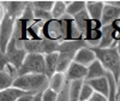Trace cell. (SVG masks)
<instances>
[{"label":"cell","mask_w":120,"mask_h":101,"mask_svg":"<svg viewBox=\"0 0 120 101\" xmlns=\"http://www.w3.org/2000/svg\"><path fill=\"white\" fill-rule=\"evenodd\" d=\"M54 4H55V0H35V1H33V5L35 8L45 10V11H48V12H52Z\"/></svg>","instance_id":"obj_24"},{"label":"cell","mask_w":120,"mask_h":101,"mask_svg":"<svg viewBox=\"0 0 120 101\" xmlns=\"http://www.w3.org/2000/svg\"><path fill=\"white\" fill-rule=\"evenodd\" d=\"M116 100L120 101V79L118 81V83H116Z\"/></svg>","instance_id":"obj_32"},{"label":"cell","mask_w":120,"mask_h":101,"mask_svg":"<svg viewBox=\"0 0 120 101\" xmlns=\"http://www.w3.org/2000/svg\"><path fill=\"white\" fill-rule=\"evenodd\" d=\"M95 60H97L96 54L91 47H84L82 49H79L75 57V63H78L85 67H89Z\"/></svg>","instance_id":"obj_10"},{"label":"cell","mask_w":120,"mask_h":101,"mask_svg":"<svg viewBox=\"0 0 120 101\" xmlns=\"http://www.w3.org/2000/svg\"><path fill=\"white\" fill-rule=\"evenodd\" d=\"M5 57V59L7 60V63L8 64H11L13 65L18 71H19V69L22 67L23 63H24V60L28 55V53L25 52L24 49H21V48H18L17 45H16V40L12 37V40L10 41L8 46H7V49H6V53L5 54H1Z\"/></svg>","instance_id":"obj_7"},{"label":"cell","mask_w":120,"mask_h":101,"mask_svg":"<svg viewBox=\"0 0 120 101\" xmlns=\"http://www.w3.org/2000/svg\"><path fill=\"white\" fill-rule=\"evenodd\" d=\"M107 78L109 81V85H111V94H109V101H118L116 100V82L112 74H107Z\"/></svg>","instance_id":"obj_27"},{"label":"cell","mask_w":120,"mask_h":101,"mask_svg":"<svg viewBox=\"0 0 120 101\" xmlns=\"http://www.w3.org/2000/svg\"><path fill=\"white\" fill-rule=\"evenodd\" d=\"M105 8V0H89L86 1V12L91 19L101 21Z\"/></svg>","instance_id":"obj_12"},{"label":"cell","mask_w":120,"mask_h":101,"mask_svg":"<svg viewBox=\"0 0 120 101\" xmlns=\"http://www.w3.org/2000/svg\"><path fill=\"white\" fill-rule=\"evenodd\" d=\"M25 94L26 92H24V90L12 87L6 90H0V101H18Z\"/></svg>","instance_id":"obj_17"},{"label":"cell","mask_w":120,"mask_h":101,"mask_svg":"<svg viewBox=\"0 0 120 101\" xmlns=\"http://www.w3.org/2000/svg\"><path fill=\"white\" fill-rule=\"evenodd\" d=\"M16 21L17 19L15 17L6 13L4 18H1V22H0V52L1 54L6 53L7 46L13 37Z\"/></svg>","instance_id":"obj_6"},{"label":"cell","mask_w":120,"mask_h":101,"mask_svg":"<svg viewBox=\"0 0 120 101\" xmlns=\"http://www.w3.org/2000/svg\"><path fill=\"white\" fill-rule=\"evenodd\" d=\"M85 8H86V1H84V0H72L71 5L67 7V15L75 17L82 11H84Z\"/></svg>","instance_id":"obj_22"},{"label":"cell","mask_w":120,"mask_h":101,"mask_svg":"<svg viewBox=\"0 0 120 101\" xmlns=\"http://www.w3.org/2000/svg\"><path fill=\"white\" fill-rule=\"evenodd\" d=\"M16 45L18 48L24 49L28 54L47 55V54H52V53H58L60 42L42 39V40H26L24 42L16 41Z\"/></svg>","instance_id":"obj_3"},{"label":"cell","mask_w":120,"mask_h":101,"mask_svg":"<svg viewBox=\"0 0 120 101\" xmlns=\"http://www.w3.org/2000/svg\"><path fill=\"white\" fill-rule=\"evenodd\" d=\"M67 15V6L64 0H55L54 7L52 10V16L53 19H61Z\"/></svg>","instance_id":"obj_21"},{"label":"cell","mask_w":120,"mask_h":101,"mask_svg":"<svg viewBox=\"0 0 120 101\" xmlns=\"http://www.w3.org/2000/svg\"><path fill=\"white\" fill-rule=\"evenodd\" d=\"M95 93V90L91 88L88 82H84L83 88H82V92H81V97H79V101H90L93 94Z\"/></svg>","instance_id":"obj_26"},{"label":"cell","mask_w":120,"mask_h":101,"mask_svg":"<svg viewBox=\"0 0 120 101\" xmlns=\"http://www.w3.org/2000/svg\"><path fill=\"white\" fill-rule=\"evenodd\" d=\"M42 94H43V93H38V94H36L35 97H34V101H42Z\"/></svg>","instance_id":"obj_33"},{"label":"cell","mask_w":120,"mask_h":101,"mask_svg":"<svg viewBox=\"0 0 120 101\" xmlns=\"http://www.w3.org/2000/svg\"><path fill=\"white\" fill-rule=\"evenodd\" d=\"M58 96H59V94L56 92H54L51 88H48L42 94V101H56Z\"/></svg>","instance_id":"obj_28"},{"label":"cell","mask_w":120,"mask_h":101,"mask_svg":"<svg viewBox=\"0 0 120 101\" xmlns=\"http://www.w3.org/2000/svg\"><path fill=\"white\" fill-rule=\"evenodd\" d=\"M34 97H35V95L33 93H26L24 96H22L18 101H34Z\"/></svg>","instance_id":"obj_30"},{"label":"cell","mask_w":120,"mask_h":101,"mask_svg":"<svg viewBox=\"0 0 120 101\" xmlns=\"http://www.w3.org/2000/svg\"><path fill=\"white\" fill-rule=\"evenodd\" d=\"M106 1H107L108 4H111V5H113V6L120 8V0H106Z\"/></svg>","instance_id":"obj_31"},{"label":"cell","mask_w":120,"mask_h":101,"mask_svg":"<svg viewBox=\"0 0 120 101\" xmlns=\"http://www.w3.org/2000/svg\"><path fill=\"white\" fill-rule=\"evenodd\" d=\"M65 76H66V79L68 82H73V81H85V78L88 76V67L73 62L70 65Z\"/></svg>","instance_id":"obj_9"},{"label":"cell","mask_w":120,"mask_h":101,"mask_svg":"<svg viewBox=\"0 0 120 101\" xmlns=\"http://www.w3.org/2000/svg\"><path fill=\"white\" fill-rule=\"evenodd\" d=\"M26 5L28 1H0V6L5 10V13L15 17L16 19L22 17Z\"/></svg>","instance_id":"obj_8"},{"label":"cell","mask_w":120,"mask_h":101,"mask_svg":"<svg viewBox=\"0 0 120 101\" xmlns=\"http://www.w3.org/2000/svg\"><path fill=\"white\" fill-rule=\"evenodd\" d=\"M46 60V76L51 79L58 72V64H59V53H52L45 55Z\"/></svg>","instance_id":"obj_15"},{"label":"cell","mask_w":120,"mask_h":101,"mask_svg":"<svg viewBox=\"0 0 120 101\" xmlns=\"http://www.w3.org/2000/svg\"><path fill=\"white\" fill-rule=\"evenodd\" d=\"M119 18H120V8L108 4L105 0V8H103V13H102V18H101L102 25L103 27L109 25Z\"/></svg>","instance_id":"obj_11"},{"label":"cell","mask_w":120,"mask_h":101,"mask_svg":"<svg viewBox=\"0 0 120 101\" xmlns=\"http://www.w3.org/2000/svg\"><path fill=\"white\" fill-rule=\"evenodd\" d=\"M13 87L34 95L43 93L49 88V78L46 75H25L19 76L13 83Z\"/></svg>","instance_id":"obj_2"},{"label":"cell","mask_w":120,"mask_h":101,"mask_svg":"<svg viewBox=\"0 0 120 101\" xmlns=\"http://www.w3.org/2000/svg\"><path fill=\"white\" fill-rule=\"evenodd\" d=\"M15 78L10 76L6 72H0V90H6L8 88H12L15 83Z\"/></svg>","instance_id":"obj_23"},{"label":"cell","mask_w":120,"mask_h":101,"mask_svg":"<svg viewBox=\"0 0 120 101\" xmlns=\"http://www.w3.org/2000/svg\"><path fill=\"white\" fill-rule=\"evenodd\" d=\"M96 54V59L103 65L107 72L112 74L115 82L120 79V53L116 47L112 48H100L91 47Z\"/></svg>","instance_id":"obj_1"},{"label":"cell","mask_w":120,"mask_h":101,"mask_svg":"<svg viewBox=\"0 0 120 101\" xmlns=\"http://www.w3.org/2000/svg\"><path fill=\"white\" fill-rule=\"evenodd\" d=\"M88 82L91 88L95 90L96 93L103 94L105 96L109 97V94H111V85H109V81L106 77H101V78H96V79H91V81H85Z\"/></svg>","instance_id":"obj_13"},{"label":"cell","mask_w":120,"mask_h":101,"mask_svg":"<svg viewBox=\"0 0 120 101\" xmlns=\"http://www.w3.org/2000/svg\"><path fill=\"white\" fill-rule=\"evenodd\" d=\"M113 31H114V29L112 24L102 27V40L98 46L100 48H112V47L118 46L113 36Z\"/></svg>","instance_id":"obj_14"},{"label":"cell","mask_w":120,"mask_h":101,"mask_svg":"<svg viewBox=\"0 0 120 101\" xmlns=\"http://www.w3.org/2000/svg\"><path fill=\"white\" fill-rule=\"evenodd\" d=\"M41 37L60 43L64 42L66 40V33L63 19H51L46 22L41 30Z\"/></svg>","instance_id":"obj_5"},{"label":"cell","mask_w":120,"mask_h":101,"mask_svg":"<svg viewBox=\"0 0 120 101\" xmlns=\"http://www.w3.org/2000/svg\"><path fill=\"white\" fill-rule=\"evenodd\" d=\"M107 70L103 67V65L98 62H95L88 67V76L85 78V81H91V79H96V78H101V77H106L107 76Z\"/></svg>","instance_id":"obj_16"},{"label":"cell","mask_w":120,"mask_h":101,"mask_svg":"<svg viewBox=\"0 0 120 101\" xmlns=\"http://www.w3.org/2000/svg\"><path fill=\"white\" fill-rule=\"evenodd\" d=\"M85 81H73L70 82L68 87V101H79L81 92Z\"/></svg>","instance_id":"obj_18"},{"label":"cell","mask_w":120,"mask_h":101,"mask_svg":"<svg viewBox=\"0 0 120 101\" xmlns=\"http://www.w3.org/2000/svg\"><path fill=\"white\" fill-rule=\"evenodd\" d=\"M66 76L65 74H60V72H56L51 79H49V88L53 89L54 92H56L58 94L63 92L64 89V85H65V82H66Z\"/></svg>","instance_id":"obj_19"},{"label":"cell","mask_w":120,"mask_h":101,"mask_svg":"<svg viewBox=\"0 0 120 101\" xmlns=\"http://www.w3.org/2000/svg\"><path fill=\"white\" fill-rule=\"evenodd\" d=\"M34 16H35V19L45 22V23L51 21V19H53L52 12L45 11V10H40V8H35V7H34Z\"/></svg>","instance_id":"obj_25"},{"label":"cell","mask_w":120,"mask_h":101,"mask_svg":"<svg viewBox=\"0 0 120 101\" xmlns=\"http://www.w3.org/2000/svg\"><path fill=\"white\" fill-rule=\"evenodd\" d=\"M90 101H109V97L105 96L103 94H100V93H94L91 99H90Z\"/></svg>","instance_id":"obj_29"},{"label":"cell","mask_w":120,"mask_h":101,"mask_svg":"<svg viewBox=\"0 0 120 101\" xmlns=\"http://www.w3.org/2000/svg\"><path fill=\"white\" fill-rule=\"evenodd\" d=\"M19 76L25 75H46V60L42 54H28L22 67L18 71Z\"/></svg>","instance_id":"obj_4"},{"label":"cell","mask_w":120,"mask_h":101,"mask_svg":"<svg viewBox=\"0 0 120 101\" xmlns=\"http://www.w3.org/2000/svg\"><path fill=\"white\" fill-rule=\"evenodd\" d=\"M73 19H75V23H76L77 28L81 30V33L84 36L86 29H88V25H89V22H90V19H91L90 16H89V13L86 12V10H84V11H82L81 13H78L77 16H75Z\"/></svg>","instance_id":"obj_20"}]
</instances>
